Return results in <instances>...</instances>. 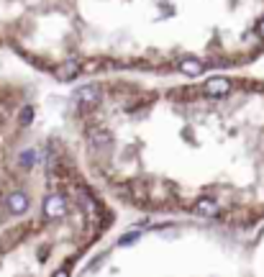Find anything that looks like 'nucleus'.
Instances as JSON below:
<instances>
[]
</instances>
